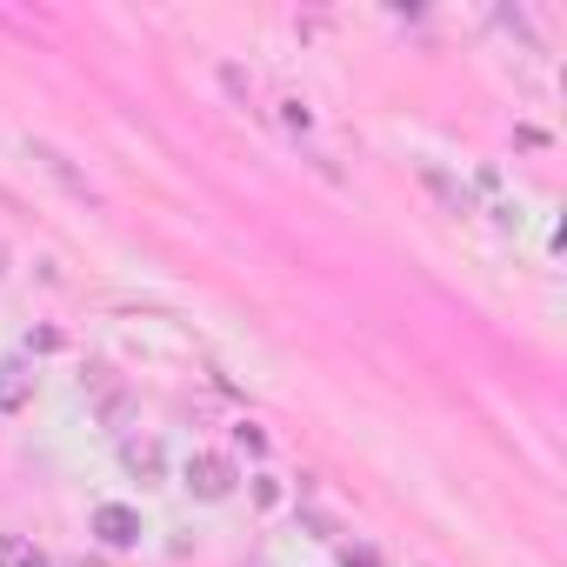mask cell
Returning <instances> with one entry per match:
<instances>
[{
	"mask_svg": "<svg viewBox=\"0 0 567 567\" xmlns=\"http://www.w3.org/2000/svg\"><path fill=\"white\" fill-rule=\"evenodd\" d=\"M187 487H194L200 501H227V494H234V461H227V454H194V461H187Z\"/></svg>",
	"mask_w": 567,
	"mask_h": 567,
	"instance_id": "1",
	"label": "cell"
},
{
	"mask_svg": "<svg viewBox=\"0 0 567 567\" xmlns=\"http://www.w3.org/2000/svg\"><path fill=\"white\" fill-rule=\"evenodd\" d=\"M94 534H101L107 547H134V540H141V514L121 507V501H107V507H94Z\"/></svg>",
	"mask_w": 567,
	"mask_h": 567,
	"instance_id": "2",
	"label": "cell"
},
{
	"mask_svg": "<svg viewBox=\"0 0 567 567\" xmlns=\"http://www.w3.org/2000/svg\"><path fill=\"white\" fill-rule=\"evenodd\" d=\"M34 401V368L28 361H0V414H21Z\"/></svg>",
	"mask_w": 567,
	"mask_h": 567,
	"instance_id": "3",
	"label": "cell"
},
{
	"mask_svg": "<svg viewBox=\"0 0 567 567\" xmlns=\"http://www.w3.org/2000/svg\"><path fill=\"white\" fill-rule=\"evenodd\" d=\"M121 467H127L134 481H161V467H167V461H161V441H154V434L121 441Z\"/></svg>",
	"mask_w": 567,
	"mask_h": 567,
	"instance_id": "4",
	"label": "cell"
},
{
	"mask_svg": "<svg viewBox=\"0 0 567 567\" xmlns=\"http://www.w3.org/2000/svg\"><path fill=\"white\" fill-rule=\"evenodd\" d=\"M0 567H54L28 534H0Z\"/></svg>",
	"mask_w": 567,
	"mask_h": 567,
	"instance_id": "5",
	"label": "cell"
},
{
	"mask_svg": "<svg viewBox=\"0 0 567 567\" xmlns=\"http://www.w3.org/2000/svg\"><path fill=\"white\" fill-rule=\"evenodd\" d=\"M280 121H288L295 134H308V107H301V101H280Z\"/></svg>",
	"mask_w": 567,
	"mask_h": 567,
	"instance_id": "6",
	"label": "cell"
},
{
	"mask_svg": "<svg viewBox=\"0 0 567 567\" xmlns=\"http://www.w3.org/2000/svg\"><path fill=\"white\" fill-rule=\"evenodd\" d=\"M341 567H381V554H374V547H348Z\"/></svg>",
	"mask_w": 567,
	"mask_h": 567,
	"instance_id": "7",
	"label": "cell"
}]
</instances>
